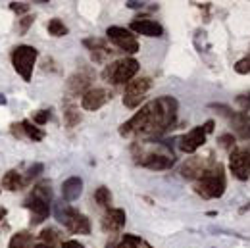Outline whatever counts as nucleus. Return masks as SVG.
I'll return each instance as SVG.
<instances>
[{
  "label": "nucleus",
  "instance_id": "nucleus-12",
  "mask_svg": "<svg viewBox=\"0 0 250 248\" xmlns=\"http://www.w3.org/2000/svg\"><path fill=\"white\" fill-rule=\"evenodd\" d=\"M93 71L91 69H79V71H75L69 79H67V91L71 94H83L87 93V91H91L93 87Z\"/></svg>",
  "mask_w": 250,
  "mask_h": 248
},
{
  "label": "nucleus",
  "instance_id": "nucleus-23",
  "mask_svg": "<svg viewBox=\"0 0 250 248\" xmlns=\"http://www.w3.org/2000/svg\"><path fill=\"white\" fill-rule=\"evenodd\" d=\"M21 129H23V137H27V139H31L33 143H39V141H42L44 139V131L42 129H39L35 124L31 122H21Z\"/></svg>",
  "mask_w": 250,
  "mask_h": 248
},
{
  "label": "nucleus",
  "instance_id": "nucleus-31",
  "mask_svg": "<svg viewBox=\"0 0 250 248\" xmlns=\"http://www.w3.org/2000/svg\"><path fill=\"white\" fill-rule=\"evenodd\" d=\"M235 102L239 104V108H241V112L243 114H247L250 110V93H245V94H239L237 98H235Z\"/></svg>",
  "mask_w": 250,
  "mask_h": 248
},
{
  "label": "nucleus",
  "instance_id": "nucleus-17",
  "mask_svg": "<svg viewBox=\"0 0 250 248\" xmlns=\"http://www.w3.org/2000/svg\"><path fill=\"white\" fill-rule=\"evenodd\" d=\"M143 167H148L152 171H166L173 165V156L166 154H146L143 160H139Z\"/></svg>",
  "mask_w": 250,
  "mask_h": 248
},
{
  "label": "nucleus",
  "instance_id": "nucleus-33",
  "mask_svg": "<svg viewBox=\"0 0 250 248\" xmlns=\"http://www.w3.org/2000/svg\"><path fill=\"white\" fill-rule=\"evenodd\" d=\"M29 25H33V18H31V16H25V18H21V20H20L18 31H20V33H27Z\"/></svg>",
  "mask_w": 250,
  "mask_h": 248
},
{
  "label": "nucleus",
  "instance_id": "nucleus-15",
  "mask_svg": "<svg viewBox=\"0 0 250 248\" xmlns=\"http://www.w3.org/2000/svg\"><path fill=\"white\" fill-rule=\"evenodd\" d=\"M125 221H127V216H125V210L122 208H110L104 216H102V229L106 231V233H118V231H122L125 225Z\"/></svg>",
  "mask_w": 250,
  "mask_h": 248
},
{
  "label": "nucleus",
  "instance_id": "nucleus-24",
  "mask_svg": "<svg viewBox=\"0 0 250 248\" xmlns=\"http://www.w3.org/2000/svg\"><path fill=\"white\" fill-rule=\"evenodd\" d=\"M94 200H96L98 206H102V208H110V204H112V192H110V188H106V186H98V188L94 190Z\"/></svg>",
  "mask_w": 250,
  "mask_h": 248
},
{
  "label": "nucleus",
  "instance_id": "nucleus-2",
  "mask_svg": "<svg viewBox=\"0 0 250 248\" xmlns=\"http://www.w3.org/2000/svg\"><path fill=\"white\" fill-rule=\"evenodd\" d=\"M225 167L221 164H214L210 165L204 175L200 179H196L194 183V192L200 194L202 198H219L225 192Z\"/></svg>",
  "mask_w": 250,
  "mask_h": 248
},
{
  "label": "nucleus",
  "instance_id": "nucleus-9",
  "mask_svg": "<svg viewBox=\"0 0 250 248\" xmlns=\"http://www.w3.org/2000/svg\"><path fill=\"white\" fill-rule=\"evenodd\" d=\"M229 169L235 179L247 181L250 177V145L235 146L229 154Z\"/></svg>",
  "mask_w": 250,
  "mask_h": 248
},
{
  "label": "nucleus",
  "instance_id": "nucleus-39",
  "mask_svg": "<svg viewBox=\"0 0 250 248\" xmlns=\"http://www.w3.org/2000/svg\"><path fill=\"white\" fill-rule=\"evenodd\" d=\"M0 104H6V98L4 96H0Z\"/></svg>",
  "mask_w": 250,
  "mask_h": 248
},
{
  "label": "nucleus",
  "instance_id": "nucleus-18",
  "mask_svg": "<svg viewBox=\"0 0 250 248\" xmlns=\"http://www.w3.org/2000/svg\"><path fill=\"white\" fill-rule=\"evenodd\" d=\"M83 192V179L81 177H69L62 185V196L65 202H75Z\"/></svg>",
  "mask_w": 250,
  "mask_h": 248
},
{
  "label": "nucleus",
  "instance_id": "nucleus-28",
  "mask_svg": "<svg viewBox=\"0 0 250 248\" xmlns=\"http://www.w3.org/2000/svg\"><path fill=\"white\" fill-rule=\"evenodd\" d=\"M63 118H65V125L67 127H75V125L81 122V114L77 110H73V108H67L63 112Z\"/></svg>",
  "mask_w": 250,
  "mask_h": 248
},
{
  "label": "nucleus",
  "instance_id": "nucleus-7",
  "mask_svg": "<svg viewBox=\"0 0 250 248\" xmlns=\"http://www.w3.org/2000/svg\"><path fill=\"white\" fill-rule=\"evenodd\" d=\"M212 131H214V122H212V120H208L204 125L192 127L187 135H183V137L179 139V148H181V152H185V154L196 152L200 146H204L206 137H208V133H212Z\"/></svg>",
  "mask_w": 250,
  "mask_h": 248
},
{
  "label": "nucleus",
  "instance_id": "nucleus-10",
  "mask_svg": "<svg viewBox=\"0 0 250 248\" xmlns=\"http://www.w3.org/2000/svg\"><path fill=\"white\" fill-rule=\"evenodd\" d=\"M106 37L108 41H112L120 50H124L127 54H135L139 52V41L133 33L125 27H120V25H112L106 29Z\"/></svg>",
  "mask_w": 250,
  "mask_h": 248
},
{
  "label": "nucleus",
  "instance_id": "nucleus-5",
  "mask_svg": "<svg viewBox=\"0 0 250 248\" xmlns=\"http://www.w3.org/2000/svg\"><path fill=\"white\" fill-rule=\"evenodd\" d=\"M56 217L58 221L63 223V227L67 231H71L73 235H89L91 233V221L89 217L81 212H77L75 208L67 206V204H58L56 206Z\"/></svg>",
  "mask_w": 250,
  "mask_h": 248
},
{
  "label": "nucleus",
  "instance_id": "nucleus-14",
  "mask_svg": "<svg viewBox=\"0 0 250 248\" xmlns=\"http://www.w3.org/2000/svg\"><path fill=\"white\" fill-rule=\"evenodd\" d=\"M83 46L85 48H89L91 50V54H93L94 62H106L112 54H114V50L108 46V42H106V39H98V37H91V39H85L83 41Z\"/></svg>",
  "mask_w": 250,
  "mask_h": 248
},
{
  "label": "nucleus",
  "instance_id": "nucleus-1",
  "mask_svg": "<svg viewBox=\"0 0 250 248\" xmlns=\"http://www.w3.org/2000/svg\"><path fill=\"white\" fill-rule=\"evenodd\" d=\"M177 100L171 96H160L145 104L131 120L120 127V135H160L175 124L177 118Z\"/></svg>",
  "mask_w": 250,
  "mask_h": 248
},
{
  "label": "nucleus",
  "instance_id": "nucleus-38",
  "mask_svg": "<svg viewBox=\"0 0 250 248\" xmlns=\"http://www.w3.org/2000/svg\"><path fill=\"white\" fill-rule=\"evenodd\" d=\"M6 217V208H0V221Z\"/></svg>",
  "mask_w": 250,
  "mask_h": 248
},
{
  "label": "nucleus",
  "instance_id": "nucleus-8",
  "mask_svg": "<svg viewBox=\"0 0 250 248\" xmlns=\"http://www.w3.org/2000/svg\"><path fill=\"white\" fill-rule=\"evenodd\" d=\"M150 79L148 77H139V79H131L125 85L124 91V106L129 110H135L141 106V102L146 98V93L150 91Z\"/></svg>",
  "mask_w": 250,
  "mask_h": 248
},
{
  "label": "nucleus",
  "instance_id": "nucleus-6",
  "mask_svg": "<svg viewBox=\"0 0 250 248\" xmlns=\"http://www.w3.org/2000/svg\"><path fill=\"white\" fill-rule=\"evenodd\" d=\"M39 58V50L29 44H20L12 52V65L14 69L23 77V81H31L33 67Z\"/></svg>",
  "mask_w": 250,
  "mask_h": 248
},
{
  "label": "nucleus",
  "instance_id": "nucleus-3",
  "mask_svg": "<svg viewBox=\"0 0 250 248\" xmlns=\"http://www.w3.org/2000/svg\"><path fill=\"white\" fill-rule=\"evenodd\" d=\"M50 200H52L50 183L42 181V183L33 186L31 194H29L27 200H25V208L31 212L33 225L42 223L46 217L50 216Z\"/></svg>",
  "mask_w": 250,
  "mask_h": 248
},
{
  "label": "nucleus",
  "instance_id": "nucleus-30",
  "mask_svg": "<svg viewBox=\"0 0 250 248\" xmlns=\"http://www.w3.org/2000/svg\"><path fill=\"white\" fill-rule=\"evenodd\" d=\"M42 169H44V167H42V164H35V165H31V167L27 169V173L23 175V177H25V183L29 185L35 177H39V175L42 173Z\"/></svg>",
  "mask_w": 250,
  "mask_h": 248
},
{
  "label": "nucleus",
  "instance_id": "nucleus-21",
  "mask_svg": "<svg viewBox=\"0 0 250 248\" xmlns=\"http://www.w3.org/2000/svg\"><path fill=\"white\" fill-rule=\"evenodd\" d=\"M116 248H152V247L146 241H143L141 237H137V235H124L116 243Z\"/></svg>",
  "mask_w": 250,
  "mask_h": 248
},
{
  "label": "nucleus",
  "instance_id": "nucleus-16",
  "mask_svg": "<svg viewBox=\"0 0 250 248\" xmlns=\"http://www.w3.org/2000/svg\"><path fill=\"white\" fill-rule=\"evenodd\" d=\"M129 31L133 33V35H145V37H162L164 35V27L158 21H154V20L141 18V20L131 21Z\"/></svg>",
  "mask_w": 250,
  "mask_h": 248
},
{
  "label": "nucleus",
  "instance_id": "nucleus-19",
  "mask_svg": "<svg viewBox=\"0 0 250 248\" xmlns=\"http://www.w3.org/2000/svg\"><path fill=\"white\" fill-rule=\"evenodd\" d=\"M231 127L235 131V135L239 139H245L250 141V116L249 114H243V112H237L231 116Z\"/></svg>",
  "mask_w": 250,
  "mask_h": 248
},
{
  "label": "nucleus",
  "instance_id": "nucleus-34",
  "mask_svg": "<svg viewBox=\"0 0 250 248\" xmlns=\"http://www.w3.org/2000/svg\"><path fill=\"white\" fill-rule=\"evenodd\" d=\"M10 8H12L16 14H25V12H29V4H23V2H12Z\"/></svg>",
  "mask_w": 250,
  "mask_h": 248
},
{
  "label": "nucleus",
  "instance_id": "nucleus-11",
  "mask_svg": "<svg viewBox=\"0 0 250 248\" xmlns=\"http://www.w3.org/2000/svg\"><path fill=\"white\" fill-rule=\"evenodd\" d=\"M214 164L216 162L212 160V156H192V158H187V162L181 165V177H185L188 181H196Z\"/></svg>",
  "mask_w": 250,
  "mask_h": 248
},
{
  "label": "nucleus",
  "instance_id": "nucleus-20",
  "mask_svg": "<svg viewBox=\"0 0 250 248\" xmlns=\"http://www.w3.org/2000/svg\"><path fill=\"white\" fill-rule=\"evenodd\" d=\"M2 186L6 188V190H20V188H23V186H27L25 183V177L21 175V173H18L16 169H10L4 177H2Z\"/></svg>",
  "mask_w": 250,
  "mask_h": 248
},
{
  "label": "nucleus",
  "instance_id": "nucleus-36",
  "mask_svg": "<svg viewBox=\"0 0 250 248\" xmlns=\"http://www.w3.org/2000/svg\"><path fill=\"white\" fill-rule=\"evenodd\" d=\"M127 6H129V8H143L145 4H143V2H127Z\"/></svg>",
  "mask_w": 250,
  "mask_h": 248
},
{
  "label": "nucleus",
  "instance_id": "nucleus-22",
  "mask_svg": "<svg viewBox=\"0 0 250 248\" xmlns=\"http://www.w3.org/2000/svg\"><path fill=\"white\" fill-rule=\"evenodd\" d=\"M8 248H33V235L27 233V231L16 233V235L10 239Z\"/></svg>",
  "mask_w": 250,
  "mask_h": 248
},
{
  "label": "nucleus",
  "instance_id": "nucleus-32",
  "mask_svg": "<svg viewBox=\"0 0 250 248\" xmlns=\"http://www.w3.org/2000/svg\"><path fill=\"white\" fill-rule=\"evenodd\" d=\"M48 118H50V114H48L46 110H41V112H37V114L33 116V124L37 125V127H42V125L48 122Z\"/></svg>",
  "mask_w": 250,
  "mask_h": 248
},
{
  "label": "nucleus",
  "instance_id": "nucleus-35",
  "mask_svg": "<svg viewBox=\"0 0 250 248\" xmlns=\"http://www.w3.org/2000/svg\"><path fill=\"white\" fill-rule=\"evenodd\" d=\"M62 248H85L79 241H63Z\"/></svg>",
  "mask_w": 250,
  "mask_h": 248
},
{
  "label": "nucleus",
  "instance_id": "nucleus-25",
  "mask_svg": "<svg viewBox=\"0 0 250 248\" xmlns=\"http://www.w3.org/2000/svg\"><path fill=\"white\" fill-rule=\"evenodd\" d=\"M39 241H41V243H46V245H50V247H56V243L60 241V233H58L56 229H52V227L42 229L41 235H39Z\"/></svg>",
  "mask_w": 250,
  "mask_h": 248
},
{
  "label": "nucleus",
  "instance_id": "nucleus-4",
  "mask_svg": "<svg viewBox=\"0 0 250 248\" xmlns=\"http://www.w3.org/2000/svg\"><path fill=\"white\" fill-rule=\"evenodd\" d=\"M137 71H139V62L135 58H120L104 67L102 77L112 85H127L131 79H135Z\"/></svg>",
  "mask_w": 250,
  "mask_h": 248
},
{
  "label": "nucleus",
  "instance_id": "nucleus-37",
  "mask_svg": "<svg viewBox=\"0 0 250 248\" xmlns=\"http://www.w3.org/2000/svg\"><path fill=\"white\" fill-rule=\"evenodd\" d=\"M33 248H54V247H50V245H46V243H41V241H39Z\"/></svg>",
  "mask_w": 250,
  "mask_h": 248
},
{
  "label": "nucleus",
  "instance_id": "nucleus-27",
  "mask_svg": "<svg viewBox=\"0 0 250 248\" xmlns=\"http://www.w3.org/2000/svg\"><path fill=\"white\" fill-rule=\"evenodd\" d=\"M235 141H237V139H235L233 133H223V135H219L218 137V145L223 148V150H229V152L235 148Z\"/></svg>",
  "mask_w": 250,
  "mask_h": 248
},
{
  "label": "nucleus",
  "instance_id": "nucleus-13",
  "mask_svg": "<svg viewBox=\"0 0 250 248\" xmlns=\"http://www.w3.org/2000/svg\"><path fill=\"white\" fill-rule=\"evenodd\" d=\"M110 100H112L110 91H106V89H91V91H87L81 96V106H83V110L94 112V110H100Z\"/></svg>",
  "mask_w": 250,
  "mask_h": 248
},
{
  "label": "nucleus",
  "instance_id": "nucleus-29",
  "mask_svg": "<svg viewBox=\"0 0 250 248\" xmlns=\"http://www.w3.org/2000/svg\"><path fill=\"white\" fill-rule=\"evenodd\" d=\"M235 71L241 73V75H249L250 73V50H249V56L241 58L239 62L235 63Z\"/></svg>",
  "mask_w": 250,
  "mask_h": 248
},
{
  "label": "nucleus",
  "instance_id": "nucleus-26",
  "mask_svg": "<svg viewBox=\"0 0 250 248\" xmlns=\"http://www.w3.org/2000/svg\"><path fill=\"white\" fill-rule=\"evenodd\" d=\"M46 27H48V33H50L52 37H63V35H67V27L63 25V21H60L58 18L50 20Z\"/></svg>",
  "mask_w": 250,
  "mask_h": 248
}]
</instances>
